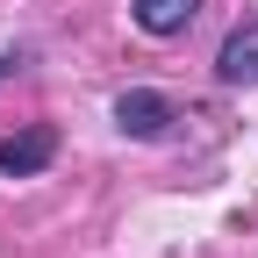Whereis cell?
<instances>
[{
  "label": "cell",
  "mask_w": 258,
  "mask_h": 258,
  "mask_svg": "<svg viewBox=\"0 0 258 258\" xmlns=\"http://www.w3.org/2000/svg\"><path fill=\"white\" fill-rule=\"evenodd\" d=\"M194 15H201V0H129V22L144 36H179Z\"/></svg>",
  "instance_id": "4"
},
{
  "label": "cell",
  "mask_w": 258,
  "mask_h": 258,
  "mask_svg": "<svg viewBox=\"0 0 258 258\" xmlns=\"http://www.w3.org/2000/svg\"><path fill=\"white\" fill-rule=\"evenodd\" d=\"M215 79H222V86H258V22H244V29L222 36V50H215Z\"/></svg>",
  "instance_id": "3"
},
{
  "label": "cell",
  "mask_w": 258,
  "mask_h": 258,
  "mask_svg": "<svg viewBox=\"0 0 258 258\" xmlns=\"http://www.w3.org/2000/svg\"><path fill=\"white\" fill-rule=\"evenodd\" d=\"M8 72H15V57H0V79H8Z\"/></svg>",
  "instance_id": "5"
},
{
  "label": "cell",
  "mask_w": 258,
  "mask_h": 258,
  "mask_svg": "<svg viewBox=\"0 0 258 258\" xmlns=\"http://www.w3.org/2000/svg\"><path fill=\"white\" fill-rule=\"evenodd\" d=\"M165 122H172V101L151 93V86H129L115 101V129L122 137H165Z\"/></svg>",
  "instance_id": "2"
},
{
  "label": "cell",
  "mask_w": 258,
  "mask_h": 258,
  "mask_svg": "<svg viewBox=\"0 0 258 258\" xmlns=\"http://www.w3.org/2000/svg\"><path fill=\"white\" fill-rule=\"evenodd\" d=\"M50 158H57V129L50 122L22 129V137H0V172H8V179H36Z\"/></svg>",
  "instance_id": "1"
}]
</instances>
